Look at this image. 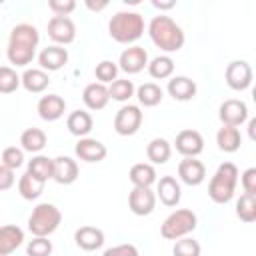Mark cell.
I'll list each match as a JSON object with an SVG mask.
<instances>
[{
  "label": "cell",
  "instance_id": "obj_41",
  "mask_svg": "<svg viewBox=\"0 0 256 256\" xmlns=\"http://www.w3.org/2000/svg\"><path fill=\"white\" fill-rule=\"evenodd\" d=\"M48 8L54 12V16H68L70 12H74L76 2L74 0H50Z\"/></svg>",
  "mask_w": 256,
  "mask_h": 256
},
{
  "label": "cell",
  "instance_id": "obj_40",
  "mask_svg": "<svg viewBox=\"0 0 256 256\" xmlns=\"http://www.w3.org/2000/svg\"><path fill=\"white\" fill-rule=\"evenodd\" d=\"M172 254L174 256H200V244H198V240L184 236V238L176 240Z\"/></svg>",
  "mask_w": 256,
  "mask_h": 256
},
{
  "label": "cell",
  "instance_id": "obj_34",
  "mask_svg": "<svg viewBox=\"0 0 256 256\" xmlns=\"http://www.w3.org/2000/svg\"><path fill=\"white\" fill-rule=\"evenodd\" d=\"M136 88H134V82L132 80H126V78H116L110 86H108V96L116 102H126L134 96Z\"/></svg>",
  "mask_w": 256,
  "mask_h": 256
},
{
  "label": "cell",
  "instance_id": "obj_17",
  "mask_svg": "<svg viewBox=\"0 0 256 256\" xmlns=\"http://www.w3.org/2000/svg\"><path fill=\"white\" fill-rule=\"evenodd\" d=\"M178 176L188 186H200L206 178V166L196 158H184L178 164Z\"/></svg>",
  "mask_w": 256,
  "mask_h": 256
},
{
  "label": "cell",
  "instance_id": "obj_20",
  "mask_svg": "<svg viewBox=\"0 0 256 256\" xmlns=\"http://www.w3.org/2000/svg\"><path fill=\"white\" fill-rule=\"evenodd\" d=\"M108 100H110L108 86H104L100 82H90L82 90V102L88 110H102V108H106Z\"/></svg>",
  "mask_w": 256,
  "mask_h": 256
},
{
  "label": "cell",
  "instance_id": "obj_7",
  "mask_svg": "<svg viewBox=\"0 0 256 256\" xmlns=\"http://www.w3.org/2000/svg\"><path fill=\"white\" fill-rule=\"evenodd\" d=\"M142 118L144 116H142V110L138 106H134V104L122 106L116 112V116H114V130H116V134H120V136L136 134L140 130V126H142Z\"/></svg>",
  "mask_w": 256,
  "mask_h": 256
},
{
  "label": "cell",
  "instance_id": "obj_19",
  "mask_svg": "<svg viewBox=\"0 0 256 256\" xmlns=\"http://www.w3.org/2000/svg\"><path fill=\"white\" fill-rule=\"evenodd\" d=\"M166 90H168V94L174 98V100H178V102H188V100H192L194 96H196V82L192 80V78H188V76H172L170 80H168V86H166Z\"/></svg>",
  "mask_w": 256,
  "mask_h": 256
},
{
  "label": "cell",
  "instance_id": "obj_3",
  "mask_svg": "<svg viewBox=\"0 0 256 256\" xmlns=\"http://www.w3.org/2000/svg\"><path fill=\"white\" fill-rule=\"evenodd\" d=\"M108 34L120 44H132L144 34V18L138 12H116L108 22Z\"/></svg>",
  "mask_w": 256,
  "mask_h": 256
},
{
  "label": "cell",
  "instance_id": "obj_16",
  "mask_svg": "<svg viewBox=\"0 0 256 256\" xmlns=\"http://www.w3.org/2000/svg\"><path fill=\"white\" fill-rule=\"evenodd\" d=\"M68 62V50L64 46H46L40 54H38V64H40V70H48V72H56L60 70L64 64Z\"/></svg>",
  "mask_w": 256,
  "mask_h": 256
},
{
  "label": "cell",
  "instance_id": "obj_27",
  "mask_svg": "<svg viewBox=\"0 0 256 256\" xmlns=\"http://www.w3.org/2000/svg\"><path fill=\"white\" fill-rule=\"evenodd\" d=\"M216 144L222 152H236L242 144V136H240V130L234 128V126H222L218 132H216Z\"/></svg>",
  "mask_w": 256,
  "mask_h": 256
},
{
  "label": "cell",
  "instance_id": "obj_44",
  "mask_svg": "<svg viewBox=\"0 0 256 256\" xmlns=\"http://www.w3.org/2000/svg\"><path fill=\"white\" fill-rule=\"evenodd\" d=\"M14 180H16L14 178V170H10L4 164H0V192L10 190L14 186Z\"/></svg>",
  "mask_w": 256,
  "mask_h": 256
},
{
  "label": "cell",
  "instance_id": "obj_4",
  "mask_svg": "<svg viewBox=\"0 0 256 256\" xmlns=\"http://www.w3.org/2000/svg\"><path fill=\"white\" fill-rule=\"evenodd\" d=\"M238 184V168L232 162H224L214 172L210 184H208V196L214 204H228L234 198Z\"/></svg>",
  "mask_w": 256,
  "mask_h": 256
},
{
  "label": "cell",
  "instance_id": "obj_32",
  "mask_svg": "<svg viewBox=\"0 0 256 256\" xmlns=\"http://www.w3.org/2000/svg\"><path fill=\"white\" fill-rule=\"evenodd\" d=\"M174 72V60L168 54H160L148 62V74L154 80H166Z\"/></svg>",
  "mask_w": 256,
  "mask_h": 256
},
{
  "label": "cell",
  "instance_id": "obj_22",
  "mask_svg": "<svg viewBox=\"0 0 256 256\" xmlns=\"http://www.w3.org/2000/svg\"><path fill=\"white\" fill-rule=\"evenodd\" d=\"M74 240H76L78 248L92 252V250H98L104 246V232L96 226H80L74 232Z\"/></svg>",
  "mask_w": 256,
  "mask_h": 256
},
{
  "label": "cell",
  "instance_id": "obj_13",
  "mask_svg": "<svg viewBox=\"0 0 256 256\" xmlns=\"http://www.w3.org/2000/svg\"><path fill=\"white\" fill-rule=\"evenodd\" d=\"M148 66V52L142 46H128L118 60V68L126 74H138Z\"/></svg>",
  "mask_w": 256,
  "mask_h": 256
},
{
  "label": "cell",
  "instance_id": "obj_31",
  "mask_svg": "<svg viewBox=\"0 0 256 256\" xmlns=\"http://www.w3.org/2000/svg\"><path fill=\"white\" fill-rule=\"evenodd\" d=\"M136 96H138V102L144 106V108H154L162 102V88L156 84V82H144L136 88Z\"/></svg>",
  "mask_w": 256,
  "mask_h": 256
},
{
  "label": "cell",
  "instance_id": "obj_47",
  "mask_svg": "<svg viewBox=\"0 0 256 256\" xmlns=\"http://www.w3.org/2000/svg\"><path fill=\"white\" fill-rule=\"evenodd\" d=\"M254 128H256V120L252 118V120L248 122V132H250V138H252V140L256 138V134H254Z\"/></svg>",
  "mask_w": 256,
  "mask_h": 256
},
{
  "label": "cell",
  "instance_id": "obj_28",
  "mask_svg": "<svg viewBox=\"0 0 256 256\" xmlns=\"http://www.w3.org/2000/svg\"><path fill=\"white\" fill-rule=\"evenodd\" d=\"M46 146V132L42 128H26L22 134H20V148L24 152H40L42 148Z\"/></svg>",
  "mask_w": 256,
  "mask_h": 256
},
{
  "label": "cell",
  "instance_id": "obj_37",
  "mask_svg": "<svg viewBox=\"0 0 256 256\" xmlns=\"http://www.w3.org/2000/svg\"><path fill=\"white\" fill-rule=\"evenodd\" d=\"M94 74H96V78H98L100 84H104V86L106 84H112L118 78V64L112 62V60H102V62L96 64Z\"/></svg>",
  "mask_w": 256,
  "mask_h": 256
},
{
  "label": "cell",
  "instance_id": "obj_29",
  "mask_svg": "<svg viewBox=\"0 0 256 256\" xmlns=\"http://www.w3.org/2000/svg\"><path fill=\"white\" fill-rule=\"evenodd\" d=\"M172 146L166 138H152L146 146V156L152 164H166L170 160Z\"/></svg>",
  "mask_w": 256,
  "mask_h": 256
},
{
  "label": "cell",
  "instance_id": "obj_23",
  "mask_svg": "<svg viewBox=\"0 0 256 256\" xmlns=\"http://www.w3.org/2000/svg\"><path fill=\"white\" fill-rule=\"evenodd\" d=\"M24 242V230L16 224L0 226V256L12 254Z\"/></svg>",
  "mask_w": 256,
  "mask_h": 256
},
{
  "label": "cell",
  "instance_id": "obj_1",
  "mask_svg": "<svg viewBox=\"0 0 256 256\" xmlns=\"http://www.w3.org/2000/svg\"><path fill=\"white\" fill-rule=\"evenodd\" d=\"M38 42H40V36H38V30L32 24H26V22L16 24L10 32L8 50H6V56H8L10 64H14V66L30 64L34 60Z\"/></svg>",
  "mask_w": 256,
  "mask_h": 256
},
{
  "label": "cell",
  "instance_id": "obj_5",
  "mask_svg": "<svg viewBox=\"0 0 256 256\" xmlns=\"http://www.w3.org/2000/svg\"><path fill=\"white\" fill-rule=\"evenodd\" d=\"M60 222H62V212L54 204L42 202L32 210V214L28 218V230L34 236H46L48 238L52 232H56Z\"/></svg>",
  "mask_w": 256,
  "mask_h": 256
},
{
  "label": "cell",
  "instance_id": "obj_6",
  "mask_svg": "<svg viewBox=\"0 0 256 256\" xmlns=\"http://www.w3.org/2000/svg\"><path fill=\"white\" fill-rule=\"evenodd\" d=\"M198 226V218L192 210L188 208H180L174 210L160 226V234L164 240H180L184 236H188L190 232H194Z\"/></svg>",
  "mask_w": 256,
  "mask_h": 256
},
{
  "label": "cell",
  "instance_id": "obj_33",
  "mask_svg": "<svg viewBox=\"0 0 256 256\" xmlns=\"http://www.w3.org/2000/svg\"><path fill=\"white\" fill-rule=\"evenodd\" d=\"M18 192L24 200H36L42 192H44V182L36 180L34 176H30L28 172H24L18 180Z\"/></svg>",
  "mask_w": 256,
  "mask_h": 256
},
{
  "label": "cell",
  "instance_id": "obj_30",
  "mask_svg": "<svg viewBox=\"0 0 256 256\" xmlns=\"http://www.w3.org/2000/svg\"><path fill=\"white\" fill-rule=\"evenodd\" d=\"M52 170H54V158H48V156L38 154V156H34L28 162V170L26 172L30 176H34L36 180H40V182L46 184V180L52 178Z\"/></svg>",
  "mask_w": 256,
  "mask_h": 256
},
{
  "label": "cell",
  "instance_id": "obj_11",
  "mask_svg": "<svg viewBox=\"0 0 256 256\" xmlns=\"http://www.w3.org/2000/svg\"><path fill=\"white\" fill-rule=\"evenodd\" d=\"M174 146L184 158H196L204 150V138L198 130H180L174 140Z\"/></svg>",
  "mask_w": 256,
  "mask_h": 256
},
{
  "label": "cell",
  "instance_id": "obj_45",
  "mask_svg": "<svg viewBox=\"0 0 256 256\" xmlns=\"http://www.w3.org/2000/svg\"><path fill=\"white\" fill-rule=\"evenodd\" d=\"M108 6V2L106 0H102V2H92V0H86V8L88 10H94V12H100V10H104Z\"/></svg>",
  "mask_w": 256,
  "mask_h": 256
},
{
  "label": "cell",
  "instance_id": "obj_8",
  "mask_svg": "<svg viewBox=\"0 0 256 256\" xmlns=\"http://www.w3.org/2000/svg\"><path fill=\"white\" fill-rule=\"evenodd\" d=\"M224 78L232 90L242 92V90L250 88V84H252V66L246 60H232L226 66Z\"/></svg>",
  "mask_w": 256,
  "mask_h": 256
},
{
  "label": "cell",
  "instance_id": "obj_38",
  "mask_svg": "<svg viewBox=\"0 0 256 256\" xmlns=\"http://www.w3.org/2000/svg\"><path fill=\"white\" fill-rule=\"evenodd\" d=\"M52 248L54 246L46 236H34L26 246V256H50Z\"/></svg>",
  "mask_w": 256,
  "mask_h": 256
},
{
  "label": "cell",
  "instance_id": "obj_25",
  "mask_svg": "<svg viewBox=\"0 0 256 256\" xmlns=\"http://www.w3.org/2000/svg\"><path fill=\"white\" fill-rule=\"evenodd\" d=\"M20 84H22L28 92L40 94V92H44V90L48 88L50 78H48V74H46L44 70H40V68H28V70L20 76Z\"/></svg>",
  "mask_w": 256,
  "mask_h": 256
},
{
  "label": "cell",
  "instance_id": "obj_24",
  "mask_svg": "<svg viewBox=\"0 0 256 256\" xmlns=\"http://www.w3.org/2000/svg\"><path fill=\"white\" fill-rule=\"evenodd\" d=\"M92 126H94L92 116H90V112H86V110H74V112H70L68 118H66V128L70 130V134H74V136H78V138L88 136L90 130H92Z\"/></svg>",
  "mask_w": 256,
  "mask_h": 256
},
{
  "label": "cell",
  "instance_id": "obj_10",
  "mask_svg": "<svg viewBox=\"0 0 256 256\" xmlns=\"http://www.w3.org/2000/svg\"><path fill=\"white\" fill-rule=\"evenodd\" d=\"M218 118L222 122V126H242L246 120H248V106L242 102V100H236V98H228L220 104V110H218Z\"/></svg>",
  "mask_w": 256,
  "mask_h": 256
},
{
  "label": "cell",
  "instance_id": "obj_35",
  "mask_svg": "<svg viewBox=\"0 0 256 256\" xmlns=\"http://www.w3.org/2000/svg\"><path fill=\"white\" fill-rule=\"evenodd\" d=\"M236 216L246 222V224H252L256 220V196L252 194H242L238 200H236Z\"/></svg>",
  "mask_w": 256,
  "mask_h": 256
},
{
  "label": "cell",
  "instance_id": "obj_42",
  "mask_svg": "<svg viewBox=\"0 0 256 256\" xmlns=\"http://www.w3.org/2000/svg\"><path fill=\"white\" fill-rule=\"evenodd\" d=\"M102 256H140V252L134 244H118V246L106 248Z\"/></svg>",
  "mask_w": 256,
  "mask_h": 256
},
{
  "label": "cell",
  "instance_id": "obj_18",
  "mask_svg": "<svg viewBox=\"0 0 256 256\" xmlns=\"http://www.w3.org/2000/svg\"><path fill=\"white\" fill-rule=\"evenodd\" d=\"M154 194H156V198H160V202L164 206H176L182 198V188L174 176H162L156 184Z\"/></svg>",
  "mask_w": 256,
  "mask_h": 256
},
{
  "label": "cell",
  "instance_id": "obj_46",
  "mask_svg": "<svg viewBox=\"0 0 256 256\" xmlns=\"http://www.w3.org/2000/svg\"><path fill=\"white\" fill-rule=\"evenodd\" d=\"M152 6H154V8H158V10H170V8H174V0H168V2L152 0Z\"/></svg>",
  "mask_w": 256,
  "mask_h": 256
},
{
  "label": "cell",
  "instance_id": "obj_9",
  "mask_svg": "<svg viewBox=\"0 0 256 256\" xmlns=\"http://www.w3.org/2000/svg\"><path fill=\"white\" fill-rule=\"evenodd\" d=\"M48 36L56 42V46L72 44L76 38V26L70 16H52L48 20Z\"/></svg>",
  "mask_w": 256,
  "mask_h": 256
},
{
  "label": "cell",
  "instance_id": "obj_2",
  "mask_svg": "<svg viewBox=\"0 0 256 256\" xmlns=\"http://www.w3.org/2000/svg\"><path fill=\"white\" fill-rule=\"evenodd\" d=\"M148 34L154 46L164 52H178L184 46V30L166 14H158L148 24Z\"/></svg>",
  "mask_w": 256,
  "mask_h": 256
},
{
  "label": "cell",
  "instance_id": "obj_26",
  "mask_svg": "<svg viewBox=\"0 0 256 256\" xmlns=\"http://www.w3.org/2000/svg\"><path fill=\"white\" fill-rule=\"evenodd\" d=\"M128 178H130V182H132L134 186H138V188H150V186L156 182V170H154V166L148 164V162H138V164H134V166L130 168Z\"/></svg>",
  "mask_w": 256,
  "mask_h": 256
},
{
  "label": "cell",
  "instance_id": "obj_39",
  "mask_svg": "<svg viewBox=\"0 0 256 256\" xmlns=\"http://www.w3.org/2000/svg\"><path fill=\"white\" fill-rule=\"evenodd\" d=\"M0 164H4V166L10 168V170L20 168V166L24 164V150L18 148V146H8V148H4V150H2V160H0Z\"/></svg>",
  "mask_w": 256,
  "mask_h": 256
},
{
  "label": "cell",
  "instance_id": "obj_14",
  "mask_svg": "<svg viewBox=\"0 0 256 256\" xmlns=\"http://www.w3.org/2000/svg\"><path fill=\"white\" fill-rule=\"evenodd\" d=\"M74 152H76V156H78L80 160H84V162H88V164L102 162V160L106 158V154H108L106 146H104L100 140L88 138V136H84V138H80V140L76 142Z\"/></svg>",
  "mask_w": 256,
  "mask_h": 256
},
{
  "label": "cell",
  "instance_id": "obj_12",
  "mask_svg": "<svg viewBox=\"0 0 256 256\" xmlns=\"http://www.w3.org/2000/svg\"><path fill=\"white\" fill-rule=\"evenodd\" d=\"M128 208L136 216H148L156 208V194L150 188H138L134 186L128 194Z\"/></svg>",
  "mask_w": 256,
  "mask_h": 256
},
{
  "label": "cell",
  "instance_id": "obj_21",
  "mask_svg": "<svg viewBox=\"0 0 256 256\" xmlns=\"http://www.w3.org/2000/svg\"><path fill=\"white\" fill-rule=\"evenodd\" d=\"M78 178V164L70 156H56L54 158V170H52V180L58 184H72Z\"/></svg>",
  "mask_w": 256,
  "mask_h": 256
},
{
  "label": "cell",
  "instance_id": "obj_36",
  "mask_svg": "<svg viewBox=\"0 0 256 256\" xmlns=\"http://www.w3.org/2000/svg\"><path fill=\"white\" fill-rule=\"evenodd\" d=\"M20 86V76L10 66H0V94H12Z\"/></svg>",
  "mask_w": 256,
  "mask_h": 256
},
{
  "label": "cell",
  "instance_id": "obj_15",
  "mask_svg": "<svg viewBox=\"0 0 256 256\" xmlns=\"http://www.w3.org/2000/svg\"><path fill=\"white\" fill-rule=\"evenodd\" d=\"M36 110H38V116L46 122H56L58 118L64 116L66 112V100L58 94H46L38 100L36 104Z\"/></svg>",
  "mask_w": 256,
  "mask_h": 256
},
{
  "label": "cell",
  "instance_id": "obj_43",
  "mask_svg": "<svg viewBox=\"0 0 256 256\" xmlns=\"http://www.w3.org/2000/svg\"><path fill=\"white\" fill-rule=\"evenodd\" d=\"M242 188L244 194L256 196V168H248L242 172Z\"/></svg>",
  "mask_w": 256,
  "mask_h": 256
}]
</instances>
